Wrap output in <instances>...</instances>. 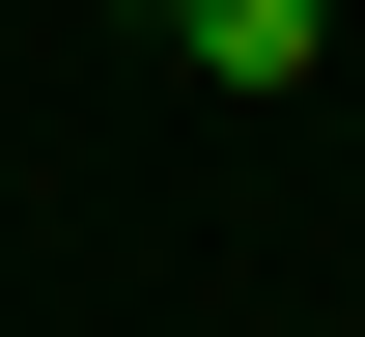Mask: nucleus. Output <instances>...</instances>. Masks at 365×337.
<instances>
[{
	"label": "nucleus",
	"instance_id": "nucleus-1",
	"mask_svg": "<svg viewBox=\"0 0 365 337\" xmlns=\"http://www.w3.org/2000/svg\"><path fill=\"white\" fill-rule=\"evenodd\" d=\"M169 56H197V85H309V56H337V0H169Z\"/></svg>",
	"mask_w": 365,
	"mask_h": 337
},
{
	"label": "nucleus",
	"instance_id": "nucleus-2",
	"mask_svg": "<svg viewBox=\"0 0 365 337\" xmlns=\"http://www.w3.org/2000/svg\"><path fill=\"white\" fill-rule=\"evenodd\" d=\"M140 28H169V0H140Z\"/></svg>",
	"mask_w": 365,
	"mask_h": 337
}]
</instances>
